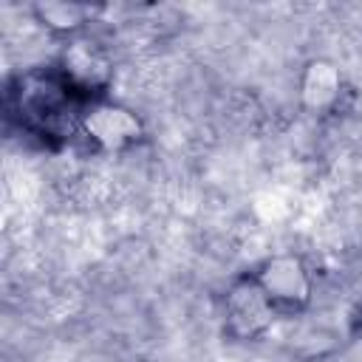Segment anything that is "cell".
<instances>
[{"instance_id":"obj_1","label":"cell","mask_w":362,"mask_h":362,"mask_svg":"<svg viewBox=\"0 0 362 362\" xmlns=\"http://www.w3.org/2000/svg\"><path fill=\"white\" fill-rule=\"evenodd\" d=\"M255 280L274 308V314H297L311 300V277L300 257L294 255H274L257 272Z\"/></svg>"},{"instance_id":"obj_2","label":"cell","mask_w":362,"mask_h":362,"mask_svg":"<svg viewBox=\"0 0 362 362\" xmlns=\"http://www.w3.org/2000/svg\"><path fill=\"white\" fill-rule=\"evenodd\" d=\"M79 124H82L85 136L93 144H99L102 150H122L141 136L139 116L130 107L110 102V99H102V96H93L85 105Z\"/></svg>"},{"instance_id":"obj_3","label":"cell","mask_w":362,"mask_h":362,"mask_svg":"<svg viewBox=\"0 0 362 362\" xmlns=\"http://www.w3.org/2000/svg\"><path fill=\"white\" fill-rule=\"evenodd\" d=\"M223 314H226V334L235 337V339L260 337L272 325V320L277 317L274 308L269 305V300L263 297L255 274L240 277V280L232 283V288L226 291Z\"/></svg>"},{"instance_id":"obj_4","label":"cell","mask_w":362,"mask_h":362,"mask_svg":"<svg viewBox=\"0 0 362 362\" xmlns=\"http://www.w3.org/2000/svg\"><path fill=\"white\" fill-rule=\"evenodd\" d=\"M59 74L74 90H85V93L96 90L99 93L110 79V62L93 42L76 40L65 48Z\"/></svg>"},{"instance_id":"obj_5","label":"cell","mask_w":362,"mask_h":362,"mask_svg":"<svg viewBox=\"0 0 362 362\" xmlns=\"http://www.w3.org/2000/svg\"><path fill=\"white\" fill-rule=\"evenodd\" d=\"M342 93V74L328 59H311L300 79V96L311 110H331Z\"/></svg>"},{"instance_id":"obj_6","label":"cell","mask_w":362,"mask_h":362,"mask_svg":"<svg viewBox=\"0 0 362 362\" xmlns=\"http://www.w3.org/2000/svg\"><path fill=\"white\" fill-rule=\"evenodd\" d=\"M31 11L45 28H51L54 34H68V37L79 34L90 20V8L79 3H37Z\"/></svg>"}]
</instances>
